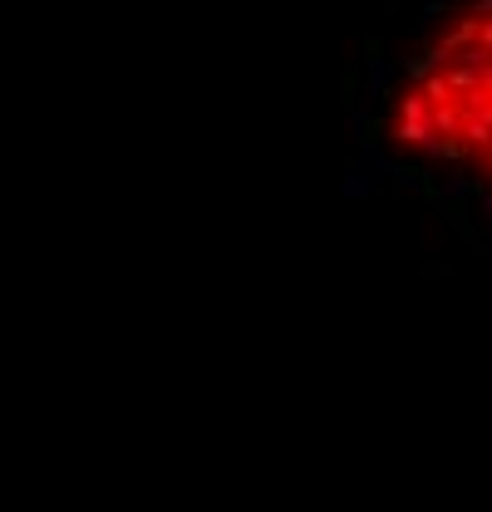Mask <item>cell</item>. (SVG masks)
<instances>
[{"label":"cell","instance_id":"obj_1","mask_svg":"<svg viewBox=\"0 0 492 512\" xmlns=\"http://www.w3.org/2000/svg\"><path fill=\"white\" fill-rule=\"evenodd\" d=\"M384 133L492 207V0H453L409 55Z\"/></svg>","mask_w":492,"mask_h":512}]
</instances>
